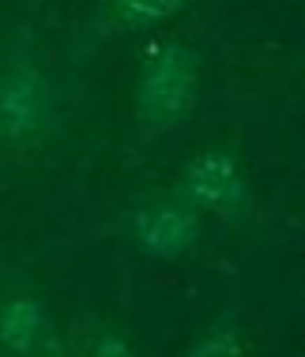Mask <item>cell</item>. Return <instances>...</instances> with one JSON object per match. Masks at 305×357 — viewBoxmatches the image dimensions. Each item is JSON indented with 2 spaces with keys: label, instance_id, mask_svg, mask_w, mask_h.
<instances>
[{
  "label": "cell",
  "instance_id": "cell-4",
  "mask_svg": "<svg viewBox=\"0 0 305 357\" xmlns=\"http://www.w3.org/2000/svg\"><path fill=\"white\" fill-rule=\"evenodd\" d=\"M204 218L174 188L136 199L125 215V237L147 259H181L200 245Z\"/></svg>",
  "mask_w": 305,
  "mask_h": 357
},
{
  "label": "cell",
  "instance_id": "cell-5",
  "mask_svg": "<svg viewBox=\"0 0 305 357\" xmlns=\"http://www.w3.org/2000/svg\"><path fill=\"white\" fill-rule=\"evenodd\" d=\"M0 354L8 357H64L68 335L61 331L53 308L34 294L0 297Z\"/></svg>",
  "mask_w": 305,
  "mask_h": 357
},
{
  "label": "cell",
  "instance_id": "cell-2",
  "mask_svg": "<svg viewBox=\"0 0 305 357\" xmlns=\"http://www.w3.org/2000/svg\"><path fill=\"white\" fill-rule=\"evenodd\" d=\"M170 188L193 211H200V218H215V222H226V226L245 222L253 207L249 173H245L241 158L230 147H218V143L200 147L177 169V181Z\"/></svg>",
  "mask_w": 305,
  "mask_h": 357
},
{
  "label": "cell",
  "instance_id": "cell-6",
  "mask_svg": "<svg viewBox=\"0 0 305 357\" xmlns=\"http://www.w3.org/2000/svg\"><path fill=\"white\" fill-rule=\"evenodd\" d=\"M193 4L196 0H102V23L121 34H144Z\"/></svg>",
  "mask_w": 305,
  "mask_h": 357
},
{
  "label": "cell",
  "instance_id": "cell-1",
  "mask_svg": "<svg viewBox=\"0 0 305 357\" xmlns=\"http://www.w3.org/2000/svg\"><path fill=\"white\" fill-rule=\"evenodd\" d=\"M204 53L188 42H162L147 53L132 86V109L144 136H166L196 109Z\"/></svg>",
  "mask_w": 305,
  "mask_h": 357
},
{
  "label": "cell",
  "instance_id": "cell-7",
  "mask_svg": "<svg viewBox=\"0 0 305 357\" xmlns=\"http://www.w3.org/2000/svg\"><path fill=\"white\" fill-rule=\"evenodd\" d=\"M245 346H249V327H245L241 308L230 305L215 320H207L200 327V335L188 342L185 354L188 357H237V354H245Z\"/></svg>",
  "mask_w": 305,
  "mask_h": 357
},
{
  "label": "cell",
  "instance_id": "cell-8",
  "mask_svg": "<svg viewBox=\"0 0 305 357\" xmlns=\"http://www.w3.org/2000/svg\"><path fill=\"white\" fill-rule=\"evenodd\" d=\"M68 354H87V357H136L140 346L132 342L128 327L113 320H87L75 327Z\"/></svg>",
  "mask_w": 305,
  "mask_h": 357
},
{
  "label": "cell",
  "instance_id": "cell-3",
  "mask_svg": "<svg viewBox=\"0 0 305 357\" xmlns=\"http://www.w3.org/2000/svg\"><path fill=\"white\" fill-rule=\"evenodd\" d=\"M57 121V91L31 56H12L0 72V147L38 143Z\"/></svg>",
  "mask_w": 305,
  "mask_h": 357
}]
</instances>
